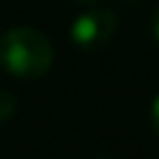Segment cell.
I'll return each mask as SVG.
<instances>
[{"label":"cell","instance_id":"3","mask_svg":"<svg viewBox=\"0 0 159 159\" xmlns=\"http://www.w3.org/2000/svg\"><path fill=\"white\" fill-rule=\"evenodd\" d=\"M16 112V98L0 87V124H7Z\"/></svg>","mask_w":159,"mask_h":159},{"label":"cell","instance_id":"5","mask_svg":"<svg viewBox=\"0 0 159 159\" xmlns=\"http://www.w3.org/2000/svg\"><path fill=\"white\" fill-rule=\"evenodd\" d=\"M152 35H154V40H157V45H159V5H157V10H154V16H152Z\"/></svg>","mask_w":159,"mask_h":159},{"label":"cell","instance_id":"2","mask_svg":"<svg viewBox=\"0 0 159 159\" xmlns=\"http://www.w3.org/2000/svg\"><path fill=\"white\" fill-rule=\"evenodd\" d=\"M117 33V14L108 7H96L77 14L70 24V40L82 52H101Z\"/></svg>","mask_w":159,"mask_h":159},{"label":"cell","instance_id":"6","mask_svg":"<svg viewBox=\"0 0 159 159\" xmlns=\"http://www.w3.org/2000/svg\"><path fill=\"white\" fill-rule=\"evenodd\" d=\"M75 2H80V5H94V2H98V0H75Z\"/></svg>","mask_w":159,"mask_h":159},{"label":"cell","instance_id":"4","mask_svg":"<svg viewBox=\"0 0 159 159\" xmlns=\"http://www.w3.org/2000/svg\"><path fill=\"white\" fill-rule=\"evenodd\" d=\"M150 126H152L154 136L159 138V94L154 96L152 105H150Z\"/></svg>","mask_w":159,"mask_h":159},{"label":"cell","instance_id":"1","mask_svg":"<svg viewBox=\"0 0 159 159\" xmlns=\"http://www.w3.org/2000/svg\"><path fill=\"white\" fill-rule=\"evenodd\" d=\"M0 63L19 80L45 77L54 63V47L42 30L14 26L0 38Z\"/></svg>","mask_w":159,"mask_h":159}]
</instances>
